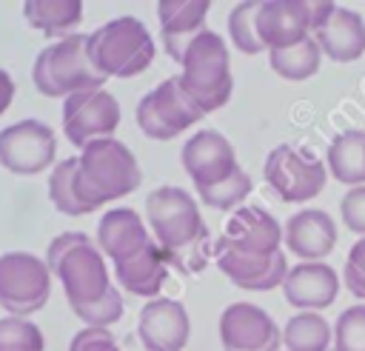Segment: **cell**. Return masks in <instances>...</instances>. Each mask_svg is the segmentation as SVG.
<instances>
[{
    "label": "cell",
    "instance_id": "cell-1",
    "mask_svg": "<svg viewBox=\"0 0 365 351\" xmlns=\"http://www.w3.org/2000/svg\"><path fill=\"white\" fill-rule=\"evenodd\" d=\"M103 257L106 254L97 248V243H91V237L83 231H63L51 240L46 263L60 280L71 311L103 300L114 288Z\"/></svg>",
    "mask_w": 365,
    "mask_h": 351
},
{
    "label": "cell",
    "instance_id": "cell-2",
    "mask_svg": "<svg viewBox=\"0 0 365 351\" xmlns=\"http://www.w3.org/2000/svg\"><path fill=\"white\" fill-rule=\"evenodd\" d=\"M140 183H143L140 163L125 143L106 137V140L88 143L80 151L77 191L91 211L131 194Z\"/></svg>",
    "mask_w": 365,
    "mask_h": 351
},
{
    "label": "cell",
    "instance_id": "cell-3",
    "mask_svg": "<svg viewBox=\"0 0 365 351\" xmlns=\"http://www.w3.org/2000/svg\"><path fill=\"white\" fill-rule=\"evenodd\" d=\"M180 66H182L180 83L202 114H211L231 100L234 77H231L228 46L217 31L211 29L200 31L188 43Z\"/></svg>",
    "mask_w": 365,
    "mask_h": 351
},
{
    "label": "cell",
    "instance_id": "cell-4",
    "mask_svg": "<svg viewBox=\"0 0 365 351\" xmlns=\"http://www.w3.org/2000/svg\"><path fill=\"white\" fill-rule=\"evenodd\" d=\"M91 66L108 77H134L145 71L157 54L154 37L137 17H114L94 29L86 43Z\"/></svg>",
    "mask_w": 365,
    "mask_h": 351
},
{
    "label": "cell",
    "instance_id": "cell-5",
    "mask_svg": "<svg viewBox=\"0 0 365 351\" xmlns=\"http://www.w3.org/2000/svg\"><path fill=\"white\" fill-rule=\"evenodd\" d=\"M88 34H68L54 46H46L31 68L34 88L43 97H71L80 91L103 88L106 77L91 66L86 51Z\"/></svg>",
    "mask_w": 365,
    "mask_h": 351
},
{
    "label": "cell",
    "instance_id": "cell-6",
    "mask_svg": "<svg viewBox=\"0 0 365 351\" xmlns=\"http://www.w3.org/2000/svg\"><path fill=\"white\" fill-rule=\"evenodd\" d=\"M145 217H148L154 240L171 254L180 248H191L208 234L194 197L177 185L154 188L145 197Z\"/></svg>",
    "mask_w": 365,
    "mask_h": 351
},
{
    "label": "cell",
    "instance_id": "cell-7",
    "mask_svg": "<svg viewBox=\"0 0 365 351\" xmlns=\"http://www.w3.org/2000/svg\"><path fill=\"white\" fill-rule=\"evenodd\" d=\"M331 0H265L257 11V31L265 51H279L314 37V31L334 14Z\"/></svg>",
    "mask_w": 365,
    "mask_h": 351
},
{
    "label": "cell",
    "instance_id": "cell-8",
    "mask_svg": "<svg viewBox=\"0 0 365 351\" xmlns=\"http://www.w3.org/2000/svg\"><path fill=\"white\" fill-rule=\"evenodd\" d=\"M51 297V268L29 251L0 254V305L11 317L40 311Z\"/></svg>",
    "mask_w": 365,
    "mask_h": 351
},
{
    "label": "cell",
    "instance_id": "cell-9",
    "mask_svg": "<svg viewBox=\"0 0 365 351\" xmlns=\"http://www.w3.org/2000/svg\"><path fill=\"white\" fill-rule=\"evenodd\" d=\"M262 174L274 194L285 203H308L328 183V166L311 151L294 148L288 143L268 151Z\"/></svg>",
    "mask_w": 365,
    "mask_h": 351
},
{
    "label": "cell",
    "instance_id": "cell-10",
    "mask_svg": "<svg viewBox=\"0 0 365 351\" xmlns=\"http://www.w3.org/2000/svg\"><path fill=\"white\" fill-rule=\"evenodd\" d=\"M202 111L185 94L180 77L163 80L137 103V126L151 140H174L188 126H194Z\"/></svg>",
    "mask_w": 365,
    "mask_h": 351
},
{
    "label": "cell",
    "instance_id": "cell-11",
    "mask_svg": "<svg viewBox=\"0 0 365 351\" xmlns=\"http://www.w3.org/2000/svg\"><path fill=\"white\" fill-rule=\"evenodd\" d=\"M120 126V103L106 88L80 91L63 100V131L71 146L86 148L94 140H106Z\"/></svg>",
    "mask_w": 365,
    "mask_h": 351
},
{
    "label": "cell",
    "instance_id": "cell-12",
    "mask_svg": "<svg viewBox=\"0 0 365 351\" xmlns=\"http://www.w3.org/2000/svg\"><path fill=\"white\" fill-rule=\"evenodd\" d=\"M57 137L40 120H20L0 131V166L11 174H40L54 163Z\"/></svg>",
    "mask_w": 365,
    "mask_h": 351
},
{
    "label": "cell",
    "instance_id": "cell-13",
    "mask_svg": "<svg viewBox=\"0 0 365 351\" xmlns=\"http://www.w3.org/2000/svg\"><path fill=\"white\" fill-rule=\"evenodd\" d=\"M180 163H182L185 174L191 177L197 194L225 183L240 168L234 146L228 143L225 134H220L214 128H202L194 137H188V143L180 151Z\"/></svg>",
    "mask_w": 365,
    "mask_h": 351
},
{
    "label": "cell",
    "instance_id": "cell-14",
    "mask_svg": "<svg viewBox=\"0 0 365 351\" xmlns=\"http://www.w3.org/2000/svg\"><path fill=\"white\" fill-rule=\"evenodd\" d=\"M282 243H285V228L277 223L271 211H265L262 205H240L228 217L225 234L217 243V248L251 254V257H271L282 251L279 248Z\"/></svg>",
    "mask_w": 365,
    "mask_h": 351
},
{
    "label": "cell",
    "instance_id": "cell-15",
    "mask_svg": "<svg viewBox=\"0 0 365 351\" xmlns=\"http://www.w3.org/2000/svg\"><path fill=\"white\" fill-rule=\"evenodd\" d=\"M220 342L225 351H279L282 331L254 302H231L220 314Z\"/></svg>",
    "mask_w": 365,
    "mask_h": 351
},
{
    "label": "cell",
    "instance_id": "cell-16",
    "mask_svg": "<svg viewBox=\"0 0 365 351\" xmlns=\"http://www.w3.org/2000/svg\"><path fill=\"white\" fill-rule=\"evenodd\" d=\"M137 334L145 351H182L191 334L185 305L171 297H154L140 311Z\"/></svg>",
    "mask_w": 365,
    "mask_h": 351
},
{
    "label": "cell",
    "instance_id": "cell-17",
    "mask_svg": "<svg viewBox=\"0 0 365 351\" xmlns=\"http://www.w3.org/2000/svg\"><path fill=\"white\" fill-rule=\"evenodd\" d=\"M336 223L322 208H302L285 223V248L302 263H322L336 245Z\"/></svg>",
    "mask_w": 365,
    "mask_h": 351
},
{
    "label": "cell",
    "instance_id": "cell-18",
    "mask_svg": "<svg viewBox=\"0 0 365 351\" xmlns=\"http://www.w3.org/2000/svg\"><path fill=\"white\" fill-rule=\"evenodd\" d=\"M217 268L237 288H245V291H271L277 285L282 288L291 271L285 251H277L271 257H251V254H237L225 248H217Z\"/></svg>",
    "mask_w": 365,
    "mask_h": 351
},
{
    "label": "cell",
    "instance_id": "cell-19",
    "mask_svg": "<svg viewBox=\"0 0 365 351\" xmlns=\"http://www.w3.org/2000/svg\"><path fill=\"white\" fill-rule=\"evenodd\" d=\"M285 302L302 311H322L328 308L339 294V277L336 271L322 263H299L288 271L282 283Z\"/></svg>",
    "mask_w": 365,
    "mask_h": 351
},
{
    "label": "cell",
    "instance_id": "cell-20",
    "mask_svg": "<svg viewBox=\"0 0 365 351\" xmlns=\"http://www.w3.org/2000/svg\"><path fill=\"white\" fill-rule=\"evenodd\" d=\"M151 243H154V234H148V228L143 225V220L134 208L106 211L97 225V248L106 257H111L114 265L131 260Z\"/></svg>",
    "mask_w": 365,
    "mask_h": 351
},
{
    "label": "cell",
    "instance_id": "cell-21",
    "mask_svg": "<svg viewBox=\"0 0 365 351\" xmlns=\"http://www.w3.org/2000/svg\"><path fill=\"white\" fill-rule=\"evenodd\" d=\"M211 11L208 0H160L157 17L163 29V46L165 51L180 63L188 43L205 31V17Z\"/></svg>",
    "mask_w": 365,
    "mask_h": 351
},
{
    "label": "cell",
    "instance_id": "cell-22",
    "mask_svg": "<svg viewBox=\"0 0 365 351\" xmlns=\"http://www.w3.org/2000/svg\"><path fill=\"white\" fill-rule=\"evenodd\" d=\"M174 260L171 251H165L157 240L145 245L140 254H134L125 263L114 265V280L134 297H160V288L168 280V263Z\"/></svg>",
    "mask_w": 365,
    "mask_h": 351
},
{
    "label": "cell",
    "instance_id": "cell-23",
    "mask_svg": "<svg viewBox=\"0 0 365 351\" xmlns=\"http://www.w3.org/2000/svg\"><path fill=\"white\" fill-rule=\"evenodd\" d=\"M314 40L334 63H354L365 54V20L359 11L336 6L334 14L314 31Z\"/></svg>",
    "mask_w": 365,
    "mask_h": 351
},
{
    "label": "cell",
    "instance_id": "cell-24",
    "mask_svg": "<svg viewBox=\"0 0 365 351\" xmlns=\"http://www.w3.org/2000/svg\"><path fill=\"white\" fill-rule=\"evenodd\" d=\"M325 166L336 183L348 188L365 185V131L351 128V131L336 134L328 146Z\"/></svg>",
    "mask_w": 365,
    "mask_h": 351
},
{
    "label": "cell",
    "instance_id": "cell-25",
    "mask_svg": "<svg viewBox=\"0 0 365 351\" xmlns=\"http://www.w3.org/2000/svg\"><path fill=\"white\" fill-rule=\"evenodd\" d=\"M23 17L31 29L43 31L46 37H68V29H74L83 20V3L80 0H26Z\"/></svg>",
    "mask_w": 365,
    "mask_h": 351
},
{
    "label": "cell",
    "instance_id": "cell-26",
    "mask_svg": "<svg viewBox=\"0 0 365 351\" xmlns=\"http://www.w3.org/2000/svg\"><path fill=\"white\" fill-rule=\"evenodd\" d=\"M331 337V322L319 311H299L282 328L285 351H328Z\"/></svg>",
    "mask_w": 365,
    "mask_h": 351
},
{
    "label": "cell",
    "instance_id": "cell-27",
    "mask_svg": "<svg viewBox=\"0 0 365 351\" xmlns=\"http://www.w3.org/2000/svg\"><path fill=\"white\" fill-rule=\"evenodd\" d=\"M319 60H322V49L314 37H305L297 46L279 49V51H268V63L274 68V74H279L282 80H308L319 71Z\"/></svg>",
    "mask_w": 365,
    "mask_h": 351
},
{
    "label": "cell",
    "instance_id": "cell-28",
    "mask_svg": "<svg viewBox=\"0 0 365 351\" xmlns=\"http://www.w3.org/2000/svg\"><path fill=\"white\" fill-rule=\"evenodd\" d=\"M77 168H80V157H68V160H60L48 174V197L54 208L68 217H80L91 211L77 191Z\"/></svg>",
    "mask_w": 365,
    "mask_h": 351
},
{
    "label": "cell",
    "instance_id": "cell-29",
    "mask_svg": "<svg viewBox=\"0 0 365 351\" xmlns=\"http://www.w3.org/2000/svg\"><path fill=\"white\" fill-rule=\"evenodd\" d=\"M257 11H259V0H245V3H237L228 14L231 43L237 46V51L251 54V57L265 51L262 40H259V31H257Z\"/></svg>",
    "mask_w": 365,
    "mask_h": 351
},
{
    "label": "cell",
    "instance_id": "cell-30",
    "mask_svg": "<svg viewBox=\"0 0 365 351\" xmlns=\"http://www.w3.org/2000/svg\"><path fill=\"white\" fill-rule=\"evenodd\" d=\"M46 340L34 322L26 317L0 320V351H43Z\"/></svg>",
    "mask_w": 365,
    "mask_h": 351
},
{
    "label": "cell",
    "instance_id": "cell-31",
    "mask_svg": "<svg viewBox=\"0 0 365 351\" xmlns=\"http://www.w3.org/2000/svg\"><path fill=\"white\" fill-rule=\"evenodd\" d=\"M251 177L245 174V168H237L225 183L208 188V191H200V200L208 205V208H217V211H231L237 208L248 194H251Z\"/></svg>",
    "mask_w": 365,
    "mask_h": 351
},
{
    "label": "cell",
    "instance_id": "cell-32",
    "mask_svg": "<svg viewBox=\"0 0 365 351\" xmlns=\"http://www.w3.org/2000/svg\"><path fill=\"white\" fill-rule=\"evenodd\" d=\"M334 351H365V302H356L336 317Z\"/></svg>",
    "mask_w": 365,
    "mask_h": 351
},
{
    "label": "cell",
    "instance_id": "cell-33",
    "mask_svg": "<svg viewBox=\"0 0 365 351\" xmlns=\"http://www.w3.org/2000/svg\"><path fill=\"white\" fill-rule=\"evenodd\" d=\"M74 314L88 328H108V325H114L123 317V297H120L117 288H111L103 300H97L91 305H83V308H74Z\"/></svg>",
    "mask_w": 365,
    "mask_h": 351
},
{
    "label": "cell",
    "instance_id": "cell-34",
    "mask_svg": "<svg viewBox=\"0 0 365 351\" xmlns=\"http://www.w3.org/2000/svg\"><path fill=\"white\" fill-rule=\"evenodd\" d=\"M342 283L356 300L365 302V237L354 240V245L348 248L345 268H342Z\"/></svg>",
    "mask_w": 365,
    "mask_h": 351
},
{
    "label": "cell",
    "instance_id": "cell-35",
    "mask_svg": "<svg viewBox=\"0 0 365 351\" xmlns=\"http://www.w3.org/2000/svg\"><path fill=\"white\" fill-rule=\"evenodd\" d=\"M339 214H342V223L348 231L365 237V185L345 191V197L339 203Z\"/></svg>",
    "mask_w": 365,
    "mask_h": 351
},
{
    "label": "cell",
    "instance_id": "cell-36",
    "mask_svg": "<svg viewBox=\"0 0 365 351\" xmlns=\"http://www.w3.org/2000/svg\"><path fill=\"white\" fill-rule=\"evenodd\" d=\"M68 351H120L114 334L108 328H83L71 337Z\"/></svg>",
    "mask_w": 365,
    "mask_h": 351
},
{
    "label": "cell",
    "instance_id": "cell-37",
    "mask_svg": "<svg viewBox=\"0 0 365 351\" xmlns=\"http://www.w3.org/2000/svg\"><path fill=\"white\" fill-rule=\"evenodd\" d=\"M11 97H14V80L9 77L6 68H0V114L11 106Z\"/></svg>",
    "mask_w": 365,
    "mask_h": 351
}]
</instances>
